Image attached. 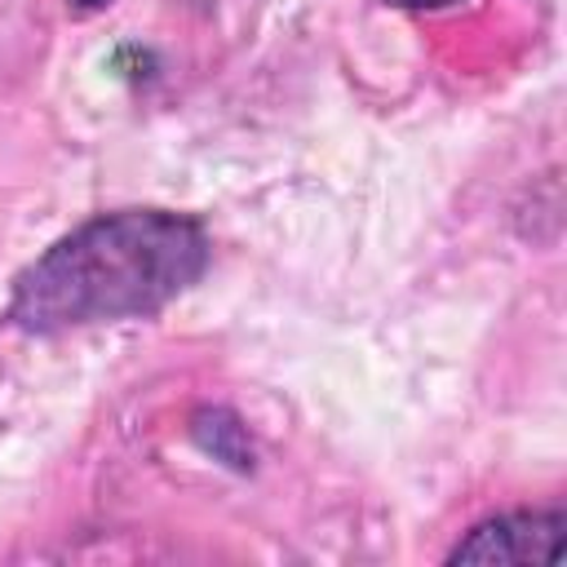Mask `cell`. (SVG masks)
<instances>
[{
    "label": "cell",
    "mask_w": 567,
    "mask_h": 567,
    "mask_svg": "<svg viewBox=\"0 0 567 567\" xmlns=\"http://www.w3.org/2000/svg\"><path fill=\"white\" fill-rule=\"evenodd\" d=\"M208 252L204 226L186 213H97L18 270L4 319L27 332L146 319L204 275Z\"/></svg>",
    "instance_id": "6da1fadb"
},
{
    "label": "cell",
    "mask_w": 567,
    "mask_h": 567,
    "mask_svg": "<svg viewBox=\"0 0 567 567\" xmlns=\"http://www.w3.org/2000/svg\"><path fill=\"white\" fill-rule=\"evenodd\" d=\"M563 532L567 518L563 509H514V514H496L483 518L465 532V540H456V549L447 554V563H483V567H501V563H554L563 554Z\"/></svg>",
    "instance_id": "7a4b0ae2"
},
{
    "label": "cell",
    "mask_w": 567,
    "mask_h": 567,
    "mask_svg": "<svg viewBox=\"0 0 567 567\" xmlns=\"http://www.w3.org/2000/svg\"><path fill=\"white\" fill-rule=\"evenodd\" d=\"M195 439L226 465L235 470H248L252 465V443H248V430L226 412V408H213V412H199L195 416Z\"/></svg>",
    "instance_id": "3957f363"
},
{
    "label": "cell",
    "mask_w": 567,
    "mask_h": 567,
    "mask_svg": "<svg viewBox=\"0 0 567 567\" xmlns=\"http://www.w3.org/2000/svg\"><path fill=\"white\" fill-rule=\"evenodd\" d=\"M385 4H399V9H452L461 0H385Z\"/></svg>",
    "instance_id": "277c9868"
},
{
    "label": "cell",
    "mask_w": 567,
    "mask_h": 567,
    "mask_svg": "<svg viewBox=\"0 0 567 567\" xmlns=\"http://www.w3.org/2000/svg\"><path fill=\"white\" fill-rule=\"evenodd\" d=\"M66 4H71L75 13H97V9H106L111 0H66Z\"/></svg>",
    "instance_id": "5b68a950"
}]
</instances>
